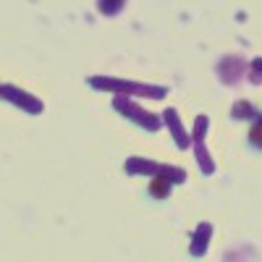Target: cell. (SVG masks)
I'll return each instance as SVG.
<instances>
[{
  "instance_id": "4fadbf2b",
  "label": "cell",
  "mask_w": 262,
  "mask_h": 262,
  "mask_svg": "<svg viewBox=\"0 0 262 262\" xmlns=\"http://www.w3.org/2000/svg\"><path fill=\"white\" fill-rule=\"evenodd\" d=\"M249 69H252V71H257V74H262V58H254Z\"/></svg>"
},
{
  "instance_id": "7a4b0ae2",
  "label": "cell",
  "mask_w": 262,
  "mask_h": 262,
  "mask_svg": "<svg viewBox=\"0 0 262 262\" xmlns=\"http://www.w3.org/2000/svg\"><path fill=\"white\" fill-rule=\"evenodd\" d=\"M126 176H163L173 184H184L186 181V170L179 165H168V163H155V160H147V158H128L123 163Z\"/></svg>"
},
{
  "instance_id": "6da1fadb",
  "label": "cell",
  "mask_w": 262,
  "mask_h": 262,
  "mask_svg": "<svg viewBox=\"0 0 262 262\" xmlns=\"http://www.w3.org/2000/svg\"><path fill=\"white\" fill-rule=\"evenodd\" d=\"M86 84L100 92L147 97V100H163L168 95V86H163V84H144V81H131V79H118V76H90Z\"/></svg>"
},
{
  "instance_id": "8992f818",
  "label": "cell",
  "mask_w": 262,
  "mask_h": 262,
  "mask_svg": "<svg viewBox=\"0 0 262 262\" xmlns=\"http://www.w3.org/2000/svg\"><path fill=\"white\" fill-rule=\"evenodd\" d=\"M215 74L226 86H236V84H242V79L249 76V66L238 55H223L215 63Z\"/></svg>"
},
{
  "instance_id": "ba28073f",
  "label": "cell",
  "mask_w": 262,
  "mask_h": 262,
  "mask_svg": "<svg viewBox=\"0 0 262 262\" xmlns=\"http://www.w3.org/2000/svg\"><path fill=\"white\" fill-rule=\"evenodd\" d=\"M212 238V223H200L191 233V247H189V254L191 257H205L207 254V244Z\"/></svg>"
},
{
  "instance_id": "30bf717a",
  "label": "cell",
  "mask_w": 262,
  "mask_h": 262,
  "mask_svg": "<svg viewBox=\"0 0 262 262\" xmlns=\"http://www.w3.org/2000/svg\"><path fill=\"white\" fill-rule=\"evenodd\" d=\"M126 3H128V0H97V11L102 16H107V18H116V16L123 13Z\"/></svg>"
},
{
  "instance_id": "9c48e42d",
  "label": "cell",
  "mask_w": 262,
  "mask_h": 262,
  "mask_svg": "<svg viewBox=\"0 0 262 262\" xmlns=\"http://www.w3.org/2000/svg\"><path fill=\"white\" fill-rule=\"evenodd\" d=\"M259 116H262V111L257 105L247 102V100H236L233 107H231V118L233 121H257Z\"/></svg>"
},
{
  "instance_id": "52a82bcc",
  "label": "cell",
  "mask_w": 262,
  "mask_h": 262,
  "mask_svg": "<svg viewBox=\"0 0 262 262\" xmlns=\"http://www.w3.org/2000/svg\"><path fill=\"white\" fill-rule=\"evenodd\" d=\"M163 123L168 126L170 137H173V142H176L179 149H189V147H191V137L186 134V128H184V123H181L179 111H173V107H165V111H163Z\"/></svg>"
},
{
  "instance_id": "3957f363",
  "label": "cell",
  "mask_w": 262,
  "mask_h": 262,
  "mask_svg": "<svg viewBox=\"0 0 262 262\" xmlns=\"http://www.w3.org/2000/svg\"><path fill=\"white\" fill-rule=\"evenodd\" d=\"M113 111L121 113L123 118L128 121H134L137 126H142L144 131H149V134H155V131H160L165 123H163V116L158 113H152V111H144V107H139L134 102V97H128V95H116L113 100Z\"/></svg>"
},
{
  "instance_id": "7c38bea8",
  "label": "cell",
  "mask_w": 262,
  "mask_h": 262,
  "mask_svg": "<svg viewBox=\"0 0 262 262\" xmlns=\"http://www.w3.org/2000/svg\"><path fill=\"white\" fill-rule=\"evenodd\" d=\"M249 142H252V147L262 149V116H259L257 121H252V128H249Z\"/></svg>"
},
{
  "instance_id": "8fae6325",
  "label": "cell",
  "mask_w": 262,
  "mask_h": 262,
  "mask_svg": "<svg viewBox=\"0 0 262 262\" xmlns=\"http://www.w3.org/2000/svg\"><path fill=\"white\" fill-rule=\"evenodd\" d=\"M170 186H173V181H168L163 176H155L152 184H149V196H155V200H168V196H170Z\"/></svg>"
},
{
  "instance_id": "5b68a950",
  "label": "cell",
  "mask_w": 262,
  "mask_h": 262,
  "mask_svg": "<svg viewBox=\"0 0 262 262\" xmlns=\"http://www.w3.org/2000/svg\"><path fill=\"white\" fill-rule=\"evenodd\" d=\"M0 95H3L6 102L16 105L18 111H24V113L39 116L42 111H45V102H42L39 97H34L32 92H27V90H21V86H16V84H3V86H0Z\"/></svg>"
},
{
  "instance_id": "277c9868",
  "label": "cell",
  "mask_w": 262,
  "mask_h": 262,
  "mask_svg": "<svg viewBox=\"0 0 262 262\" xmlns=\"http://www.w3.org/2000/svg\"><path fill=\"white\" fill-rule=\"evenodd\" d=\"M207 123L210 118L205 113H200L194 118V134H191V147H194V158H196V165H200L202 176H212L215 173V160L207 152V144H205V137H207Z\"/></svg>"
}]
</instances>
